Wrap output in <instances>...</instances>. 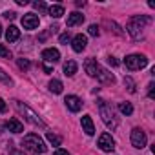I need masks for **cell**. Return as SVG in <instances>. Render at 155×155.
Returning <instances> with one entry per match:
<instances>
[{
    "instance_id": "1",
    "label": "cell",
    "mask_w": 155,
    "mask_h": 155,
    "mask_svg": "<svg viewBox=\"0 0 155 155\" xmlns=\"http://www.w3.org/2000/svg\"><path fill=\"white\" fill-rule=\"evenodd\" d=\"M22 146L28 150V151H31L33 155H42V153H46V144H44V140L37 135V133H28L26 137H24V140H22Z\"/></svg>"
},
{
    "instance_id": "2",
    "label": "cell",
    "mask_w": 155,
    "mask_h": 155,
    "mask_svg": "<svg viewBox=\"0 0 155 155\" xmlns=\"http://www.w3.org/2000/svg\"><path fill=\"white\" fill-rule=\"evenodd\" d=\"M15 108H17V111L20 113V115H24L26 117V120L28 122H31L33 126H38V128H44L46 124H44V120L29 108V106H26L24 102H20V101H15Z\"/></svg>"
},
{
    "instance_id": "3",
    "label": "cell",
    "mask_w": 155,
    "mask_h": 155,
    "mask_svg": "<svg viewBox=\"0 0 155 155\" xmlns=\"http://www.w3.org/2000/svg\"><path fill=\"white\" fill-rule=\"evenodd\" d=\"M99 111H101V117H102V120H104V124L110 128V130H115L117 128V119H115V115H113V110H111V106L106 102V101H99Z\"/></svg>"
},
{
    "instance_id": "4",
    "label": "cell",
    "mask_w": 155,
    "mask_h": 155,
    "mask_svg": "<svg viewBox=\"0 0 155 155\" xmlns=\"http://www.w3.org/2000/svg\"><path fill=\"white\" fill-rule=\"evenodd\" d=\"M124 64L130 71H137V69H142L148 66V58L144 55H128L124 58Z\"/></svg>"
},
{
    "instance_id": "5",
    "label": "cell",
    "mask_w": 155,
    "mask_h": 155,
    "mask_svg": "<svg viewBox=\"0 0 155 155\" xmlns=\"http://www.w3.org/2000/svg\"><path fill=\"white\" fill-rule=\"evenodd\" d=\"M146 133L140 130V128H133L131 130V144H133V148H137V150H142L144 146H146Z\"/></svg>"
},
{
    "instance_id": "6",
    "label": "cell",
    "mask_w": 155,
    "mask_h": 155,
    "mask_svg": "<svg viewBox=\"0 0 155 155\" xmlns=\"http://www.w3.org/2000/svg\"><path fill=\"white\" fill-rule=\"evenodd\" d=\"M95 79H99L102 84H113L115 82V77H113V73H110L108 69H104V68H101V66H97V69H95Z\"/></svg>"
},
{
    "instance_id": "7",
    "label": "cell",
    "mask_w": 155,
    "mask_h": 155,
    "mask_svg": "<svg viewBox=\"0 0 155 155\" xmlns=\"http://www.w3.org/2000/svg\"><path fill=\"white\" fill-rule=\"evenodd\" d=\"M99 148H101L102 151H113V150H115V140H113V137H111L110 133H102V135L99 137Z\"/></svg>"
},
{
    "instance_id": "8",
    "label": "cell",
    "mask_w": 155,
    "mask_h": 155,
    "mask_svg": "<svg viewBox=\"0 0 155 155\" xmlns=\"http://www.w3.org/2000/svg\"><path fill=\"white\" fill-rule=\"evenodd\" d=\"M64 102H66L68 110H69V111H73V113L81 111V108H82V101L77 97V95H68V97L64 99Z\"/></svg>"
},
{
    "instance_id": "9",
    "label": "cell",
    "mask_w": 155,
    "mask_h": 155,
    "mask_svg": "<svg viewBox=\"0 0 155 155\" xmlns=\"http://www.w3.org/2000/svg\"><path fill=\"white\" fill-rule=\"evenodd\" d=\"M38 24H40V20H38V17L35 13H28V15L22 17V26L26 29H37Z\"/></svg>"
},
{
    "instance_id": "10",
    "label": "cell",
    "mask_w": 155,
    "mask_h": 155,
    "mask_svg": "<svg viewBox=\"0 0 155 155\" xmlns=\"http://www.w3.org/2000/svg\"><path fill=\"white\" fill-rule=\"evenodd\" d=\"M42 58H44V62L55 64V62L60 60V53H58V49H55V48H48V49L42 51Z\"/></svg>"
},
{
    "instance_id": "11",
    "label": "cell",
    "mask_w": 155,
    "mask_h": 155,
    "mask_svg": "<svg viewBox=\"0 0 155 155\" xmlns=\"http://www.w3.org/2000/svg\"><path fill=\"white\" fill-rule=\"evenodd\" d=\"M126 29H128V33L131 35V38H133V40H140V38H142V26L135 24L133 20H130V22H128Z\"/></svg>"
},
{
    "instance_id": "12",
    "label": "cell",
    "mask_w": 155,
    "mask_h": 155,
    "mask_svg": "<svg viewBox=\"0 0 155 155\" xmlns=\"http://www.w3.org/2000/svg\"><path fill=\"white\" fill-rule=\"evenodd\" d=\"M71 44H73V51L81 53V51L86 49V46H88V38H86L84 35H77V37L71 40Z\"/></svg>"
},
{
    "instance_id": "13",
    "label": "cell",
    "mask_w": 155,
    "mask_h": 155,
    "mask_svg": "<svg viewBox=\"0 0 155 155\" xmlns=\"http://www.w3.org/2000/svg\"><path fill=\"white\" fill-rule=\"evenodd\" d=\"M6 128H8L11 133H22V131H24V126H22V122H20L18 119H9V120L6 122Z\"/></svg>"
},
{
    "instance_id": "14",
    "label": "cell",
    "mask_w": 155,
    "mask_h": 155,
    "mask_svg": "<svg viewBox=\"0 0 155 155\" xmlns=\"http://www.w3.org/2000/svg\"><path fill=\"white\" fill-rule=\"evenodd\" d=\"M81 124H82V130L86 131V135H95V126H93V120L90 115H84Z\"/></svg>"
},
{
    "instance_id": "15",
    "label": "cell",
    "mask_w": 155,
    "mask_h": 155,
    "mask_svg": "<svg viewBox=\"0 0 155 155\" xmlns=\"http://www.w3.org/2000/svg\"><path fill=\"white\" fill-rule=\"evenodd\" d=\"M82 22H84V15L79 13V11H75V13H71L68 17V28H75V26H79Z\"/></svg>"
},
{
    "instance_id": "16",
    "label": "cell",
    "mask_w": 155,
    "mask_h": 155,
    "mask_svg": "<svg viewBox=\"0 0 155 155\" xmlns=\"http://www.w3.org/2000/svg\"><path fill=\"white\" fill-rule=\"evenodd\" d=\"M6 38H8V42H17L20 38V29L17 26H9L6 29Z\"/></svg>"
},
{
    "instance_id": "17",
    "label": "cell",
    "mask_w": 155,
    "mask_h": 155,
    "mask_svg": "<svg viewBox=\"0 0 155 155\" xmlns=\"http://www.w3.org/2000/svg\"><path fill=\"white\" fill-rule=\"evenodd\" d=\"M64 73H66L68 77H73V75L77 73V62H75V60H68V62L64 64Z\"/></svg>"
},
{
    "instance_id": "18",
    "label": "cell",
    "mask_w": 155,
    "mask_h": 155,
    "mask_svg": "<svg viewBox=\"0 0 155 155\" xmlns=\"http://www.w3.org/2000/svg\"><path fill=\"white\" fill-rule=\"evenodd\" d=\"M48 13L51 17H55V18H60L64 15V8L62 6H51V8H48Z\"/></svg>"
},
{
    "instance_id": "19",
    "label": "cell",
    "mask_w": 155,
    "mask_h": 155,
    "mask_svg": "<svg viewBox=\"0 0 155 155\" xmlns=\"http://www.w3.org/2000/svg\"><path fill=\"white\" fill-rule=\"evenodd\" d=\"M62 88H64V86H62V82H60V81H57V79H53V81L49 82V91H53V93H57V95H58V93H62Z\"/></svg>"
},
{
    "instance_id": "20",
    "label": "cell",
    "mask_w": 155,
    "mask_h": 155,
    "mask_svg": "<svg viewBox=\"0 0 155 155\" xmlns=\"http://www.w3.org/2000/svg\"><path fill=\"white\" fill-rule=\"evenodd\" d=\"M46 139H48V140H49L53 146H60V144H62V139H60L58 135L51 133V131H48V133H46Z\"/></svg>"
},
{
    "instance_id": "21",
    "label": "cell",
    "mask_w": 155,
    "mask_h": 155,
    "mask_svg": "<svg viewBox=\"0 0 155 155\" xmlns=\"http://www.w3.org/2000/svg\"><path fill=\"white\" fill-rule=\"evenodd\" d=\"M119 110H120V113H124V115H131V113H133V106H131L130 102H120V104H119Z\"/></svg>"
},
{
    "instance_id": "22",
    "label": "cell",
    "mask_w": 155,
    "mask_h": 155,
    "mask_svg": "<svg viewBox=\"0 0 155 155\" xmlns=\"http://www.w3.org/2000/svg\"><path fill=\"white\" fill-rule=\"evenodd\" d=\"M124 86H126V90H128L130 93H135V91H137V90H135V82H133L131 77H124Z\"/></svg>"
},
{
    "instance_id": "23",
    "label": "cell",
    "mask_w": 155,
    "mask_h": 155,
    "mask_svg": "<svg viewBox=\"0 0 155 155\" xmlns=\"http://www.w3.org/2000/svg\"><path fill=\"white\" fill-rule=\"evenodd\" d=\"M0 82H4V84H8V86H11L13 84V81H11V77L2 69V68H0Z\"/></svg>"
},
{
    "instance_id": "24",
    "label": "cell",
    "mask_w": 155,
    "mask_h": 155,
    "mask_svg": "<svg viewBox=\"0 0 155 155\" xmlns=\"http://www.w3.org/2000/svg\"><path fill=\"white\" fill-rule=\"evenodd\" d=\"M33 8H35L37 11H40V13H46V11H48V6H46V2H42V0L33 2Z\"/></svg>"
},
{
    "instance_id": "25",
    "label": "cell",
    "mask_w": 155,
    "mask_h": 155,
    "mask_svg": "<svg viewBox=\"0 0 155 155\" xmlns=\"http://www.w3.org/2000/svg\"><path fill=\"white\" fill-rule=\"evenodd\" d=\"M0 57H2V58H11V51L4 44H0Z\"/></svg>"
},
{
    "instance_id": "26",
    "label": "cell",
    "mask_w": 155,
    "mask_h": 155,
    "mask_svg": "<svg viewBox=\"0 0 155 155\" xmlns=\"http://www.w3.org/2000/svg\"><path fill=\"white\" fill-rule=\"evenodd\" d=\"M17 64H18V68H20V69H29V66H31L28 58H18V60H17Z\"/></svg>"
},
{
    "instance_id": "27",
    "label": "cell",
    "mask_w": 155,
    "mask_h": 155,
    "mask_svg": "<svg viewBox=\"0 0 155 155\" xmlns=\"http://www.w3.org/2000/svg\"><path fill=\"white\" fill-rule=\"evenodd\" d=\"M88 33H90L91 37H99V33H101V31H99V26H97V24H91V26L88 28Z\"/></svg>"
},
{
    "instance_id": "28",
    "label": "cell",
    "mask_w": 155,
    "mask_h": 155,
    "mask_svg": "<svg viewBox=\"0 0 155 155\" xmlns=\"http://www.w3.org/2000/svg\"><path fill=\"white\" fill-rule=\"evenodd\" d=\"M148 97L150 99H155V82H150L148 84Z\"/></svg>"
},
{
    "instance_id": "29",
    "label": "cell",
    "mask_w": 155,
    "mask_h": 155,
    "mask_svg": "<svg viewBox=\"0 0 155 155\" xmlns=\"http://www.w3.org/2000/svg\"><path fill=\"white\" fill-rule=\"evenodd\" d=\"M58 40H60V44H69L71 42V37H69V33H62Z\"/></svg>"
},
{
    "instance_id": "30",
    "label": "cell",
    "mask_w": 155,
    "mask_h": 155,
    "mask_svg": "<svg viewBox=\"0 0 155 155\" xmlns=\"http://www.w3.org/2000/svg\"><path fill=\"white\" fill-rule=\"evenodd\" d=\"M108 64L113 66V68H117V66H119V60H117L115 57H108Z\"/></svg>"
},
{
    "instance_id": "31",
    "label": "cell",
    "mask_w": 155,
    "mask_h": 155,
    "mask_svg": "<svg viewBox=\"0 0 155 155\" xmlns=\"http://www.w3.org/2000/svg\"><path fill=\"white\" fill-rule=\"evenodd\" d=\"M4 17H6L8 20H13V18L17 17V13H13V11H6V13H4Z\"/></svg>"
},
{
    "instance_id": "32",
    "label": "cell",
    "mask_w": 155,
    "mask_h": 155,
    "mask_svg": "<svg viewBox=\"0 0 155 155\" xmlns=\"http://www.w3.org/2000/svg\"><path fill=\"white\" fill-rule=\"evenodd\" d=\"M55 155H69V153H68V150H62V148H57V150H55Z\"/></svg>"
},
{
    "instance_id": "33",
    "label": "cell",
    "mask_w": 155,
    "mask_h": 155,
    "mask_svg": "<svg viewBox=\"0 0 155 155\" xmlns=\"http://www.w3.org/2000/svg\"><path fill=\"white\" fill-rule=\"evenodd\" d=\"M4 111H6V102L0 99V113H4Z\"/></svg>"
},
{
    "instance_id": "34",
    "label": "cell",
    "mask_w": 155,
    "mask_h": 155,
    "mask_svg": "<svg viewBox=\"0 0 155 155\" xmlns=\"http://www.w3.org/2000/svg\"><path fill=\"white\" fill-rule=\"evenodd\" d=\"M42 68H44V71H46V73H51V71H53V68H51V66H48V64H44Z\"/></svg>"
},
{
    "instance_id": "35",
    "label": "cell",
    "mask_w": 155,
    "mask_h": 155,
    "mask_svg": "<svg viewBox=\"0 0 155 155\" xmlns=\"http://www.w3.org/2000/svg\"><path fill=\"white\" fill-rule=\"evenodd\" d=\"M17 4H18V6H28L29 2H28V0H17Z\"/></svg>"
},
{
    "instance_id": "36",
    "label": "cell",
    "mask_w": 155,
    "mask_h": 155,
    "mask_svg": "<svg viewBox=\"0 0 155 155\" xmlns=\"http://www.w3.org/2000/svg\"><path fill=\"white\" fill-rule=\"evenodd\" d=\"M9 155H24V153H22V151H20V150H13V151H11V153H9Z\"/></svg>"
},
{
    "instance_id": "37",
    "label": "cell",
    "mask_w": 155,
    "mask_h": 155,
    "mask_svg": "<svg viewBox=\"0 0 155 155\" xmlns=\"http://www.w3.org/2000/svg\"><path fill=\"white\" fill-rule=\"evenodd\" d=\"M0 35H2V26H0Z\"/></svg>"
}]
</instances>
